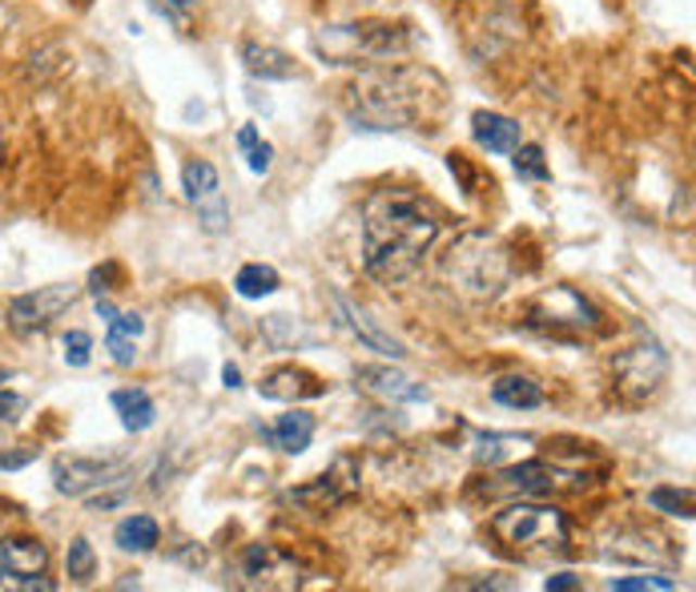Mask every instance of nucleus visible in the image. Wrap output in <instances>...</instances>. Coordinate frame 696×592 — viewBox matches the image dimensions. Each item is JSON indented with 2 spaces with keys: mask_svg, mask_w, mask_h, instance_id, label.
<instances>
[{
  "mask_svg": "<svg viewBox=\"0 0 696 592\" xmlns=\"http://www.w3.org/2000/svg\"><path fill=\"white\" fill-rule=\"evenodd\" d=\"M439 218L423 198L407 190H379L363 210V266L382 287L407 282L435 247Z\"/></svg>",
  "mask_w": 696,
  "mask_h": 592,
  "instance_id": "nucleus-1",
  "label": "nucleus"
},
{
  "mask_svg": "<svg viewBox=\"0 0 696 592\" xmlns=\"http://www.w3.org/2000/svg\"><path fill=\"white\" fill-rule=\"evenodd\" d=\"M410 73H370L351 89V122L355 129H407L419 113V93L410 89Z\"/></svg>",
  "mask_w": 696,
  "mask_h": 592,
  "instance_id": "nucleus-2",
  "label": "nucleus"
},
{
  "mask_svg": "<svg viewBox=\"0 0 696 592\" xmlns=\"http://www.w3.org/2000/svg\"><path fill=\"white\" fill-rule=\"evenodd\" d=\"M492 537L511 552L540 556V552H568L572 524L552 504H511L492 516Z\"/></svg>",
  "mask_w": 696,
  "mask_h": 592,
  "instance_id": "nucleus-3",
  "label": "nucleus"
},
{
  "mask_svg": "<svg viewBox=\"0 0 696 592\" xmlns=\"http://www.w3.org/2000/svg\"><path fill=\"white\" fill-rule=\"evenodd\" d=\"M129 471H134V464L125 455H56L53 488L68 500H85L93 496V492L125 483Z\"/></svg>",
  "mask_w": 696,
  "mask_h": 592,
  "instance_id": "nucleus-4",
  "label": "nucleus"
},
{
  "mask_svg": "<svg viewBox=\"0 0 696 592\" xmlns=\"http://www.w3.org/2000/svg\"><path fill=\"white\" fill-rule=\"evenodd\" d=\"M49 549L41 540H0V589L13 592H53L56 584L45 577Z\"/></svg>",
  "mask_w": 696,
  "mask_h": 592,
  "instance_id": "nucleus-5",
  "label": "nucleus"
},
{
  "mask_svg": "<svg viewBox=\"0 0 696 592\" xmlns=\"http://www.w3.org/2000/svg\"><path fill=\"white\" fill-rule=\"evenodd\" d=\"M73 303H77V287H73V282H56V287L16 294L13 303H9V327H13L16 335H37L45 331L53 318L65 315Z\"/></svg>",
  "mask_w": 696,
  "mask_h": 592,
  "instance_id": "nucleus-6",
  "label": "nucleus"
},
{
  "mask_svg": "<svg viewBox=\"0 0 696 592\" xmlns=\"http://www.w3.org/2000/svg\"><path fill=\"white\" fill-rule=\"evenodd\" d=\"M665 375H669V355H665V347L656 343V339L632 347V351L616 358V379H620V391L629 400L653 395L656 387L665 383Z\"/></svg>",
  "mask_w": 696,
  "mask_h": 592,
  "instance_id": "nucleus-7",
  "label": "nucleus"
},
{
  "mask_svg": "<svg viewBox=\"0 0 696 592\" xmlns=\"http://www.w3.org/2000/svg\"><path fill=\"white\" fill-rule=\"evenodd\" d=\"M532 327H600V311L587 303L580 290L572 287H552L547 294H540L532 306Z\"/></svg>",
  "mask_w": 696,
  "mask_h": 592,
  "instance_id": "nucleus-8",
  "label": "nucleus"
},
{
  "mask_svg": "<svg viewBox=\"0 0 696 592\" xmlns=\"http://www.w3.org/2000/svg\"><path fill=\"white\" fill-rule=\"evenodd\" d=\"M299 572V560H290L287 552L274 549V544H250L242 556V577L250 589H294Z\"/></svg>",
  "mask_w": 696,
  "mask_h": 592,
  "instance_id": "nucleus-9",
  "label": "nucleus"
},
{
  "mask_svg": "<svg viewBox=\"0 0 696 592\" xmlns=\"http://www.w3.org/2000/svg\"><path fill=\"white\" fill-rule=\"evenodd\" d=\"M330 33L351 45V53H363V56H391V53H403V49L410 45L407 25H387V21L334 25ZM351 53H346V56H351ZM346 56H342V61H346Z\"/></svg>",
  "mask_w": 696,
  "mask_h": 592,
  "instance_id": "nucleus-10",
  "label": "nucleus"
},
{
  "mask_svg": "<svg viewBox=\"0 0 696 592\" xmlns=\"http://www.w3.org/2000/svg\"><path fill=\"white\" fill-rule=\"evenodd\" d=\"M258 395L262 400H274V403L318 400V395H327V383H322L318 375L302 371V367H278V371H270L258 383Z\"/></svg>",
  "mask_w": 696,
  "mask_h": 592,
  "instance_id": "nucleus-11",
  "label": "nucleus"
},
{
  "mask_svg": "<svg viewBox=\"0 0 696 592\" xmlns=\"http://www.w3.org/2000/svg\"><path fill=\"white\" fill-rule=\"evenodd\" d=\"M358 383L367 387L370 395H379L387 403H427L431 400V391L423 383H415L407 379L403 371L395 367H358Z\"/></svg>",
  "mask_w": 696,
  "mask_h": 592,
  "instance_id": "nucleus-12",
  "label": "nucleus"
},
{
  "mask_svg": "<svg viewBox=\"0 0 696 592\" xmlns=\"http://www.w3.org/2000/svg\"><path fill=\"white\" fill-rule=\"evenodd\" d=\"M334 306H339V315H342V323H346V331L355 335L363 347H370V351H379V355H387V358H403V355H407V351H403V343L382 331L379 323H375V318H370L363 306H355L351 299H342V294H334Z\"/></svg>",
  "mask_w": 696,
  "mask_h": 592,
  "instance_id": "nucleus-13",
  "label": "nucleus"
},
{
  "mask_svg": "<svg viewBox=\"0 0 696 592\" xmlns=\"http://www.w3.org/2000/svg\"><path fill=\"white\" fill-rule=\"evenodd\" d=\"M242 65H246V73L258 77V81H290V77H299L294 56H290L287 49H278V45L246 41L242 45Z\"/></svg>",
  "mask_w": 696,
  "mask_h": 592,
  "instance_id": "nucleus-14",
  "label": "nucleus"
},
{
  "mask_svg": "<svg viewBox=\"0 0 696 592\" xmlns=\"http://www.w3.org/2000/svg\"><path fill=\"white\" fill-rule=\"evenodd\" d=\"M471 138L488 153H511L519 146V125L511 117H504V113L479 110L471 113Z\"/></svg>",
  "mask_w": 696,
  "mask_h": 592,
  "instance_id": "nucleus-15",
  "label": "nucleus"
},
{
  "mask_svg": "<svg viewBox=\"0 0 696 592\" xmlns=\"http://www.w3.org/2000/svg\"><path fill=\"white\" fill-rule=\"evenodd\" d=\"M110 403H113V412L122 415V427L125 431H134V436H141V431H150V427L157 424V403H153L150 391H141V387H122V391H113Z\"/></svg>",
  "mask_w": 696,
  "mask_h": 592,
  "instance_id": "nucleus-16",
  "label": "nucleus"
},
{
  "mask_svg": "<svg viewBox=\"0 0 696 592\" xmlns=\"http://www.w3.org/2000/svg\"><path fill=\"white\" fill-rule=\"evenodd\" d=\"M339 468H342V459L327 471V476H318L315 483L294 488V492H290V500H299V504H306V508H315V512L330 508V504H342V500L355 492L358 476H351V480H339Z\"/></svg>",
  "mask_w": 696,
  "mask_h": 592,
  "instance_id": "nucleus-17",
  "label": "nucleus"
},
{
  "mask_svg": "<svg viewBox=\"0 0 696 592\" xmlns=\"http://www.w3.org/2000/svg\"><path fill=\"white\" fill-rule=\"evenodd\" d=\"M608 560H620V565H672V552L656 549L653 537L644 532H632V537H612L608 549H604Z\"/></svg>",
  "mask_w": 696,
  "mask_h": 592,
  "instance_id": "nucleus-18",
  "label": "nucleus"
},
{
  "mask_svg": "<svg viewBox=\"0 0 696 592\" xmlns=\"http://www.w3.org/2000/svg\"><path fill=\"white\" fill-rule=\"evenodd\" d=\"M492 400L511 412H535V407H544V387L535 383L532 375H504L492 383Z\"/></svg>",
  "mask_w": 696,
  "mask_h": 592,
  "instance_id": "nucleus-19",
  "label": "nucleus"
},
{
  "mask_svg": "<svg viewBox=\"0 0 696 592\" xmlns=\"http://www.w3.org/2000/svg\"><path fill=\"white\" fill-rule=\"evenodd\" d=\"M181 190H186V198H190L198 210L210 206V202H218V198H222L218 169L210 166L205 158H190V162L181 166Z\"/></svg>",
  "mask_w": 696,
  "mask_h": 592,
  "instance_id": "nucleus-20",
  "label": "nucleus"
},
{
  "mask_svg": "<svg viewBox=\"0 0 696 592\" xmlns=\"http://www.w3.org/2000/svg\"><path fill=\"white\" fill-rule=\"evenodd\" d=\"M278 448L287 455H302L306 448H311V440H315V415L306 412H287L278 415V424H274V431H266Z\"/></svg>",
  "mask_w": 696,
  "mask_h": 592,
  "instance_id": "nucleus-21",
  "label": "nucleus"
},
{
  "mask_svg": "<svg viewBox=\"0 0 696 592\" xmlns=\"http://www.w3.org/2000/svg\"><path fill=\"white\" fill-rule=\"evenodd\" d=\"M552 483H556V468H547L544 459H523L499 471V488L507 492H552Z\"/></svg>",
  "mask_w": 696,
  "mask_h": 592,
  "instance_id": "nucleus-22",
  "label": "nucleus"
},
{
  "mask_svg": "<svg viewBox=\"0 0 696 592\" xmlns=\"http://www.w3.org/2000/svg\"><path fill=\"white\" fill-rule=\"evenodd\" d=\"M113 540H117V549L122 552H153L162 544V528L153 516H125L117 528H113Z\"/></svg>",
  "mask_w": 696,
  "mask_h": 592,
  "instance_id": "nucleus-23",
  "label": "nucleus"
},
{
  "mask_svg": "<svg viewBox=\"0 0 696 592\" xmlns=\"http://www.w3.org/2000/svg\"><path fill=\"white\" fill-rule=\"evenodd\" d=\"M278 287H282L278 270H274V266H262V262H246V266L233 275V290H238L242 299H270Z\"/></svg>",
  "mask_w": 696,
  "mask_h": 592,
  "instance_id": "nucleus-24",
  "label": "nucleus"
},
{
  "mask_svg": "<svg viewBox=\"0 0 696 592\" xmlns=\"http://www.w3.org/2000/svg\"><path fill=\"white\" fill-rule=\"evenodd\" d=\"M238 150L246 153L250 169H254L258 178H266V174H270V166H274V146H270V141H262V138H258V129H254V125H242V129H238Z\"/></svg>",
  "mask_w": 696,
  "mask_h": 592,
  "instance_id": "nucleus-25",
  "label": "nucleus"
},
{
  "mask_svg": "<svg viewBox=\"0 0 696 592\" xmlns=\"http://www.w3.org/2000/svg\"><path fill=\"white\" fill-rule=\"evenodd\" d=\"M523 443H532L528 436H499V431H483L479 436V448H476V459L479 464H504L507 455L516 452V448H523Z\"/></svg>",
  "mask_w": 696,
  "mask_h": 592,
  "instance_id": "nucleus-26",
  "label": "nucleus"
},
{
  "mask_svg": "<svg viewBox=\"0 0 696 592\" xmlns=\"http://www.w3.org/2000/svg\"><path fill=\"white\" fill-rule=\"evenodd\" d=\"M65 572L77 584H89L93 580V572H97V552H93V544L85 537H77L73 544H68V556H65Z\"/></svg>",
  "mask_w": 696,
  "mask_h": 592,
  "instance_id": "nucleus-27",
  "label": "nucleus"
},
{
  "mask_svg": "<svg viewBox=\"0 0 696 592\" xmlns=\"http://www.w3.org/2000/svg\"><path fill=\"white\" fill-rule=\"evenodd\" d=\"M608 589L612 592H676L681 589V580L665 577V572H641V577H612L608 580Z\"/></svg>",
  "mask_w": 696,
  "mask_h": 592,
  "instance_id": "nucleus-28",
  "label": "nucleus"
},
{
  "mask_svg": "<svg viewBox=\"0 0 696 592\" xmlns=\"http://www.w3.org/2000/svg\"><path fill=\"white\" fill-rule=\"evenodd\" d=\"M648 504L665 516H684L693 520V492H681V488H653L648 492Z\"/></svg>",
  "mask_w": 696,
  "mask_h": 592,
  "instance_id": "nucleus-29",
  "label": "nucleus"
},
{
  "mask_svg": "<svg viewBox=\"0 0 696 592\" xmlns=\"http://www.w3.org/2000/svg\"><path fill=\"white\" fill-rule=\"evenodd\" d=\"M511 153H516V158H511V166H516L519 178H528V181H547V178H552V169H547L544 150H540V146H516Z\"/></svg>",
  "mask_w": 696,
  "mask_h": 592,
  "instance_id": "nucleus-30",
  "label": "nucleus"
},
{
  "mask_svg": "<svg viewBox=\"0 0 696 592\" xmlns=\"http://www.w3.org/2000/svg\"><path fill=\"white\" fill-rule=\"evenodd\" d=\"M150 9L162 16V21H169L174 28L186 33V28H190V13L198 9V0H150Z\"/></svg>",
  "mask_w": 696,
  "mask_h": 592,
  "instance_id": "nucleus-31",
  "label": "nucleus"
},
{
  "mask_svg": "<svg viewBox=\"0 0 696 592\" xmlns=\"http://www.w3.org/2000/svg\"><path fill=\"white\" fill-rule=\"evenodd\" d=\"M61 347H65L68 367H89V358H93V339H89V331H68L65 339H61Z\"/></svg>",
  "mask_w": 696,
  "mask_h": 592,
  "instance_id": "nucleus-32",
  "label": "nucleus"
},
{
  "mask_svg": "<svg viewBox=\"0 0 696 592\" xmlns=\"http://www.w3.org/2000/svg\"><path fill=\"white\" fill-rule=\"evenodd\" d=\"M105 351L113 355L117 367H134L137 363V339H125V335H105Z\"/></svg>",
  "mask_w": 696,
  "mask_h": 592,
  "instance_id": "nucleus-33",
  "label": "nucleus"
},
{
  "mask_svg": "<svg viewBox=\"0 0 696 592\" xmlns=\"http://www.w3.org/2000/svg\"><path fill=\"white\" fill-rule=\"evenodd\" d=\"M110 331L125 335V339H141V331H145V318L137 315V311H117V315L110 318Z\"/></svg>",
  "mask_w": 696,
  "mask_h": 592,
  "instance_id": "nucleus-34",
  "label": "nucleus"
},
{
  "mask_svg": "<svg viewBox=\"0 0 696 592\" xmlns=\"http://www.w3.org/2000/svg\"><path fill=\"white\" fill-rule=\"evenodd\" d=\"M25 407H28L25 395H16V391H9V387H0V419H4V424H16V419L25 415Z\"/></svg>",
  "mask_w": 696,
  "mask_h": 592,
  "instance_id": "nucleus-35",
  "label": "nucleus"
},
{
  "mask_svg": "<svg viewBox=\"0 0 696 592\" xmlns=\"http://www.w3.org/2000/svg\"><path fill=\"white\" fill-rule=\"evenodd\" d=\"M37 459V452L28 448V452H0V471H16V468H28Z\"/></svg>",
  "mask_w": 696,
  "mask_h": 592,
  "instance_id": "nucleus-36",
  "label": "nucleus"
},
{
  "mask_svg": "<svg viewBox=\"0 0 696 592\" xmlns=\"http://www.w3.org/2000/svg\"><path fill=\"white\" fill-rule=\"evenodd\" d=\"M547 592H568V589H580V577L575 572H556V577L544 580Z\"/></svg>",
  "mask_w": 696,
  "mask_h": 592,
  "instance_id": "nucleus-37",
  "label": "nucleus"
},
{
  "mask_svg": "<svg viewBox=\"0 0 696 592\" xmlns=\"http://www.w3.org/2000/svg\"><path fill=\"white\" fill-rule=\"evenodd\" d=\"M222 379H226V387H230V391H238V387H242V371H238L233 363H226V367H222Z\"/></svg>",
  "mask_w": 696,
  "mask_h": 592,
  "instance_id": "nucleus-38",
  "label": "nucleus"
},
{
  "mask_svg": "<svg viewBox=\"0 0 696 592\" xmlns=\"http://www.w3.org/2000/svg\"><path fill=\"white\" fill-rule=\"evenodd\" d=\"M97 315H101V318H105V323H110V318L117 315V306L105 303V299H97Z\"/></svg>",
  "mask_w": 696,
  "mask_h": 592,
  "instance_id": "nucleus-39",
  "label": "nucleus"
},
{
  "mask_svg": "<svg viewBox=\"0 0 696 592\" xmlns=\"http://www.w3.org/2000/svg\"><path fill=\"white\" fill-rule=\"evenodd\" d=\"M9 379H13V371H9V367H0V387L9 383Z\"/></svg>",
  "mask_w": 696,
  "mask_h": 592,
  "instance_id": "nucleus-40",
  "label": "nucleus"
}]
</instances>
